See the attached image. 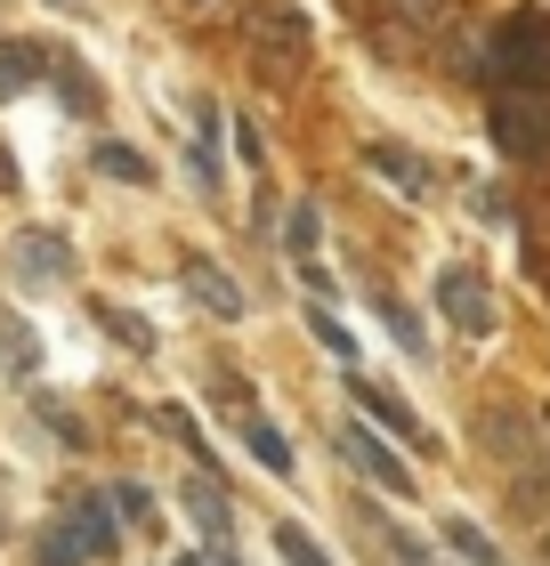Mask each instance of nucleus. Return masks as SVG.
<instances>
[{"mask_svg": "<svg viewBox=\"0 0 550 566\" xmlns=\"http://www.w3.org/2000/svg\"><path fill=\"white\" fill-rule=\"evenodd\" d=\"M486 73L502 90H527V97H550V17L542 9H518L486 33Z\"/></svg>", "mask_w": 550, "mask_h": 566, "instance_id": "1", "label": "nucleus"}, {"mask_svg": "<svg viewBox=\"0 0 550 566\" xmlns=\"http://www.w3.org/2000/svg\"><path fill=\"white\" fill-rule=\"evenodd\" d=\"M486 130L510 163H542L550 154V97H527V90H494L486 106Z\"/></svg>", "mask_w": 550, "mask_h": 566, "instance_id": "2", "label": "nucleus"}, {"mask_svg": "<svg viewBox=\"0 0 550 566\" xmlns=\"http://www.w3.org/2000/svg\"><path fill=\"white\" fill-rule=\"evenodd\" d=\"M243 33L268 65H300L308 41H316V24H308V9H292V0H251L243 9Z\"/></svg>", "mask_w": 550, "mask_h": 566, "instance_id": "3", "label": "nucleus"}, {"mask_svg": "<svg viewBox=\"0 0 550 566\" xmlns=\"http://www.w3.org/2000/svg\"><path fill=\"white\" fill-rule=\"evenodd\" d=\"M437 307H445V324H454V332H469V340H494V283L469 268V260L437 268Z\"/></svg>", "mask_w": 550, "mask_h": 566, "instance_id": "4", "label": "nucleus"}, {"mask_svg": "<svg viewBox=\"0 0 550 566\" xmlns=\"http://www.w3.org/2000/svg\"><path fill=\"white\" fill-rule=\"evenodd\" d=\"M340 453H349V461H356V470H364V478H373V485H381V494H397V502H413V494H422V478H413V470H405V461H397V453H388V446H381V437H364L356 421H349V429H340Z\"/></svg>", "mask_w": 550, "mask_h": 566, "instance_id": "5", "label": "nucleus"}, {"mask_svg": "<svg viewBox=\"0 0 550 566\" xmlns=\"http://www.w3.org/2000/svg\"><path fill=\"white\" fill-rule=\"evenodd\" d=\"M58 526H65V543L82 551V566H90V558H114V551H122V526H114V502H106V494H82V502H73Z\"/></svg>", "mask_w": 550, "mask_h": 566, "instance_id": "6", "label": "nucleus"}, {"mask_svg": "<svg viewBox=\"0 0 550 566\" xmlns=\"http://www.w3.org/2000/svg\"><path fill=\"white\" fill-rule=\"evenodd\" d=\"M349 397H356V405H364V413H373L381 429H397V437H413V446H429V453H437V437H429V421L413 413V405H405L397 389H388V380H364V373H356V380H349Z\"/></svg>", "mask_w": 550, "mask_h": 566, "instance_id": "7", "label": "nucleus"}, {"mask_svg": "<svg viewBox=\"0 0 550 566\" xmlns=\"http://www.w3.org/2000/svg\"><path fill=\"white\" fill-rule=\"evenodd\" d=\"M9 268H17L24 283H58V275L73 268V243L58 235V227H24V235L9 243Z\"/></svg>", "mask_w": 550, "mask_h": 566, "instance_id": "8", "label": "nucleus"}, {"mask_svg": "<svg viewBox=\"0 0 550 566\" xmlns=\"http://www.w3.org/2000/svg\"><path fill=\"white\" fill-rule=\"evenodd\" d=\"M178 283H187V292H195L203 307H211L219 324H235V316H243V292H235V283L219 275V260H203V251H187V260H178Z\"/></svg>", "mask_w": 550, "mask_h": 566, "instance_id": "9", "label": "nucleus"}, {"mask_svg": "<svg viewBox=\"0 0 550 566\" xmlns=\"http://www.w3.org/2000/svg\"><path fill=\"white\" fill-rule=\"evenodd\" d=\"M235 437H243V453H251L268 478H292V470H300V461H292V437H283L276 421H259V413H235Z\"/></svg>", "mask_w": 550, "mask_h": 566, "instance_id": "10", "label": "nucleus"}, {"mask_svg": "<svg viewBox=\"0 0 550 566\" xmlns=\"http://www.w3.org/2000/svg\"><path fill=\"white\" fill-rule=\"evenodd\" d=\"M364 163H373V170L388 178V187H405V195H429V163H422V154H405L397 138H373V146H364Z\"/></svg>", "mask_w": 550, "mask_h": 566, "instance_id": "11", "label": "nucleus"}, {"mask_svg": "<svg viewBox=\"0 0 550 566\" xmlns=\"http://www.w3.org/2000/svg\"><path fill=\"white\" fill-rule=\"evenodd\" d=\"M178 502H187V510H195V518H203V534H211V543H227V534H235V510H227V494H219V485H211V478H195V485H178Z\"/></svg>", "mask_w": 550, "mask_h": 566, "instance_id": "12", "label": "nucleus"}, {"mask_svg": "<svg viewBox=\"0 0 550 566\" xmlns=\"http://www.w3.org/2000/svg\"><path fill=\"white\" fill-rule=\"evenodd\" d=\"M373 316H381L388 332H397V348H405V356H429V332H422V316H413V307H405L397 292H373Z\"/></svg>", "mask_w": 550, "mask_h": 566, "instance_id": "13", "label": "nucleus"}, {"mask_svg": "<svg viewBox=\"0 0 550 566\" xmlns=\"http://www.w3.org/2000/svg\"><path fill=\"white\" fill-rule=\"evenodd\" d=\"M90 163L106 170V178H122V187H154V163H146V154H129V146H114V138H97Z\"/></svg>", "mask_w": 550, "mask_h": 566, "instance_id": "14", "label": "nucleus"}, {"mask_svg": "<svg viewBox=\"0 0 550 566\" xmlns=\"http://www.w3.org/2000/svg\"><path fill=\"white\" fill-rule=\"evenodd\" d=\"M41 73V49L33 41H0V97H24Z\"/></svg>", "mask_w": 550, "mask_h": 566, "instance_id": "15", "label": "nucleus"}, {"mask_svg": "<svg viewBox=\"0 0 550 566\" xmlns=\"http://www.w3.org/2000/svg\"><path fill=\"white\" fill-rule=\"evenodd\" d=\"M97 324H106L129 356H154V324H146V316H129V307H106V300H97Z\"/></svg>", "mask_w": 550, "mask_h": 566, "instance_id": "16", "label": "nucleus"}, {"mask_svg": "<svg viewBox=\"0 0 550 566\" xmlns=\"http://www.w3.org/2000/svg\"><path fill=\"white\" fill-rule=\"evenodd\" d=\"M445 543H454V551H461L469 566H510V558H502V551H494L486 534H478V518H461V510L445 518Z\"/></svg>", "mask_w": 550, "mask_h": 566, "instance_id": "17", "label": "nucleus"}, {"mask_svg": "<svg viewBox=\"0 0 550 566\" xmlns=\"http://www.w3.org/2000/svg\"><path fill=\"white\" fill-rule=\"evenodd\" d=\"M316 235H324L316 202H292V211H283V251H292V260H308V251H316Z\"/></svg>", "mask_w": 550, "mask_h": 566, "instance_id": "18", "label": "nucleus"}, {"mask_svg": "<svg viewBox=\"0 0 550 566\" xmlns=\"http://www.w3.org/2000/svg\"><path fill=\"white\" fill-rule=\"evenodd\" d=\"M276 551H283V566H332L316 543H308V526H300V518H283V526H276Z\"/></svg>", "mask_w": 550, "mask_h": 566, "instance_id": "19", "label": "nucleus"}, {"mask_svg": "<svg viewBox=\"0 0 550 566\" xmlns=\"http://www.w3.org/2000/svg\"><path fill=\"white\" fill-rule=\"evenodd\" d=\"M0 356H9L17 373H33L41 365V348H33V324H17V316H0Z\"/></svg>", "mask_w": 550, "mask_h": 566, "instance_id": "20", "label": "nucleus"}, {"mask_svg": "<svg viewBox=\"0 0 550 566\" xmlns=\"http://www.w3.org/2000/svg\"><path fill=\"white\" fill-rule=\"evenodd\" d=\"M308 332H316V340H324L332 356H356V332H349V324H340V316H332V307H316V316H308Z\"/></svg>", "mask_w": 550, "mask_h": 566, "instance_id": "21", "label": "nucleus"}, {"mask_svg": "<svg viewBox=\"0 0 550 566\" xmlns=\"http://www.w3.org/2000/svg\"><path fill=\"white\" fill-rule=\"evenodd\" d=\"M114 518H138V526H154V494H146V485H114Z\"/></svg>", "mask_w": 550, "mask_h": 566, "instance_id": "22", "label": "nucleus"}, {"mask_svg": "<svg viewBox=\"0 0 550 566\" xmlns=\"http://www.w3.org/2000/svg\"><path fill=\"white\" fill-rule=\"evenodd\" d=\"M33 566H82V551L65 543V526H41V551H33Z\"/></svg>", "mask_w": 550, "mask_h": 566, "instance_id": "23", "label": "nucleus"}, {"mask_svg": "<svg viewBox=\"0 0 550 566\" xmlns=\"http://www.w3.org/2000/svg\"><path fill=\"white\" fill-rule=\"evenodd\" d=\"M33 405H41V421H49V429H58V437H65V446H82V421H73V413H65V405H49V397H33Z\"/></svg>", "mask_w": 550, "mask_h": 566, "instance_id": "24", "label": "nucleus"}, {"mask_svg": "<svg viewBox=\"0 0 550 566\" xmlns=\"http://www.w3.org/2000/svg\"><path fill=\"white\" fill-rule=\"evenodd\" d=\"M405 9H413V17H422V24H437L445 9H454V0H405Z\"/></svg>", "mask_w": 550, "mask_h": 566, "instance_id": "25", "label": "nucleus"}, {"mask_svg": "<svg viewBox=\"0 0 550 566\" xmlns=\"http://www.w3.org/2000/svg\"><path fill=\"white\" fill-rule=\"evenodd\" d=\"M203 566H243V558H235L227 543H211V558H203Z\"/></svg>", "mask_w": 550, "mask_h": 566, "instance_id": "26", "label": "nucleus"}, {"mask_svg": "<svg viewBox=\"0 0 550 566\" xmlns=\"http://www.w3.org/2000/svg\"><path fill=\"white\" fill-rule=\"evenodd\" d=\"M17 187V163H9V154H0V195H9Z\"/></svg>", "mask_w": 550, "mask_h": 566, "instance_id": "27", "label": "nucleus"}, {"mask_svg": "<svg viewBox=\"0 0 550 566\" xmlns=\"http://www.w3.org/2000/svg\"><path fill=\"white\" fill-rule=\"evenodd\" d=\"M178 566H203V558H178Z\"/></svg>", "mask_w": 550, "mask_h": 566, "instance_id": "28", "label": "nucleus"}]
</instances>
